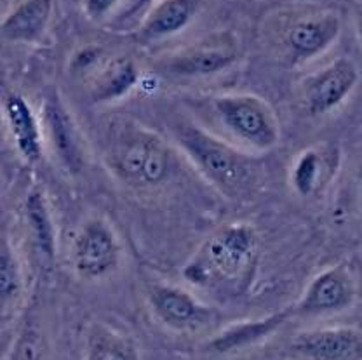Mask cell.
<instances>
[{
    "instance_id": "1",
    "label": "cell",
    "mask_w": 362,
    "mask_h": 360,
    "mask_svg": "<svg viewBox=\"0 0 362 360\" xmlns=\"http://www.w3.org/2000/svg\"><path fill=\"white\" fill-rule=\"evenodd\" d=\"M107 162L119 181L139 192L157 190L175 171V159L165 141L134 124H122L108 140Z\"/></svg>"
},
{
    "instance_id": "2",
    "label": "cell",
    "mask_w": 362,
    "mask_h": 360,
    "mask_svg": "<svg viewBox=\"0 0 362 360\" xmlns=\"http://www.w3.org/2000/svg\"><path fill=\"white\" fill-rule=\"evenodd\" d=\"M173 136L188 159L220 192L240 198L252 188L256 166L246 153L194 124H176Z\"/></svg>"
},
{
    "instance_id": "3",
    "label": "cell",
    "mask_w": 362,
    "mask_h": 360,
    "mask_svg": "<svg viewBox=\"0 0 362 360\" xmlns=\"http://www.w3.org/2000/svg\"><path fill=\"white\" fill-rule=\"evenodd\" d=\"M258 239L247 224H230L214 234L199 249L183 275L197 286H213L243 273L255 256Z\"/></svg>"
},
{
    "instance_id": "4",
    "label": "cell",
    "mask_w": 362,
    "mask_h": 360,
    "mask_svg": "<svg viewBox=\"0 0 362 360\" xmlns=\"http://www.w3.org/2000/svg\"><path fill=\"white\" fill-rule=\"evenodd\" d=\"M211 112L233 140L258 152L279 143V122L267 101L252 95H223L211 100Z\"/></svg>"
},
{
    "instance_id": "5",
    "label": "cell",
    "mask_w": 362,
    "mask_h": 360,
    "mask_svg": "<svg viewBox=\"0 0 362 360\" xmlns=\"http://www.w3.org/2000/svg\"><path fill=\"white\" fill-rule=\"evenodd\" d=\"M120 260L115 234L103 220H89L71 244V266L84 280L110 275Z\"/></svg>"
},
{
    "instance_id": "6",
    "label": "cell",
    "mask_w": 362,
    "mask_h": 360,
    "mask_svg": "<svg viewBox=\"0 0 362 360\" xmlns=\"http://www.w3.org/2000/svg\"><path fill=\"white\" fill-rule=\"evenodd\" d=\"M42 122L49 145L52 146V152L63 169L71 176L81 174L88 160L84 140L77 122L54 89L44 97Z\"/></svg>"
},
{
    "instance_id": "7",
    "label": "cell",
    "mask_w": 362,
    "mask_h": 360,
    "mask_svg": "<svg viewBox=\"0 0 362 360\" xmlns=\"http://www.w3.org/2000/svg\"><path fill=\"white\" fill-rule=\"evenodd\" d=\"M150 308L158 320L178 332H197L213 324L214 310L202 305L190 292L156 284L148 289Z\"/></svg>"
},
{
    "instance_id": "8",
    "label": "cell",
    "mask_w": 362,
    "mask_h": 360,
    "mask_svg": "<svg viewBox=\"0 0 362 360\" xmlns=\"http://www.w3.org/2000/svg\"><path fill=\"white\" fill-rule=\"evenodd\" d=\"M235 59L237 47L233 46L232 40L214 37L160 59L158 68L169 77L197 78L223 72L233 65Z\"/></svg>"
},
{
    "instance_id": "9",
    "label": "cell",
    "mask_w": 362,
    "mask_h": 360,
    "mask_svg": "<svg viewBox=\"0 0 362 360\" xmlns=\"http://www.w3.org/2000/svg\"><path fill=\"white\" fill-rule=\"evenodd\" d=\"M339 35V20L333 13H312L296 18L282 35V44L293 65L322 54Z\"/></svg>"
},
{
    "instance_id": "10",
    "label": "cell",
    "mask_w": 362,
    "mask_h": 360,
    "mask_svg": "<svg viewBox=\"0 0 362 360\" xmlns=\"http://www.w3.org/2000/svg\"><path fill=\"white\" fill-rule=\"evenodd\" d=\"M357 80H359V72L354 61L346 58L337 59L305 82L303 100L307 110L312 115L329 114L354 91Z\"/></svg>"
},
{
    "instance_id": "11",
    "label": "cell",
    "mask_w": 362,
    "mask_h": 360,
    "mask_svg": "<svg viewBox=\"0 0 362 360\" xmlns=\"http://www.w3.org/2000/svg\"><path fill=\"white\" fill-rule=\"evenodd\" d=\"M289 352L300 360H362V335L350 328H326L298 335Z\"/></svg>"
},
{
    "instance_id": "12",
    "label": "cell",
    "mask_w": 362,
    "mask_h": 360,
    "mask_svg": "<svg viewBox=\"0 0 362 360\" xmlns=\"http://www.w3.org/2000/svg\"><path fill=\"white\" fill-rule=\"evenodd\" d=\"M354 291L350 279L341 268H331L319 273L298 301L294 313L322 315L346 308L352 303Z\"/></svg>"
},
{
    "instance_id": "13",
    "label": "cell",
    "mask_w": 362,
    "mask_h": 360,
    "mask_svg": "<svg viewBox=\"0 0 362 360\" xmlns=\"http://www.w3.org/2000/svg\"><path fill=\"white\" fill-rule=\"evenodd\" d=\"M2 110L14 145L28 164H37L44 155L42 129L26 100L16 92L2 97Z\"/></svg>"
},
{
    "instance_id": "14",
    "label": "cell",
    "mask_w": 362,
    "mask_h": 360,
    "mask_svg": "<svg viewBox=\"0 0 362 360\" xmlns=\"http://www.w3.org/2000/svg\"><path fill=\"white\" fill-rule=\"evenodd\" d=\"M202 2L204 0H158L139 26L138 40L146 44L176 35L190 25Z\"/></svg>"
},
{
    "instance_id": "15",
    "label": "cell",
    "mask_w": 362,
    "mask_h": 360,
    "mask_svg": "<svg viewBox=\"0 0 362 360\" xmlns=\"http://www.w3.org/2000/svg\"><path fill=\"white\" fill-rule=\"evenodd\" d=\"M52 14V0H25L0 25V37L9 42H39Z\"/></svg>"
},
{
    "instance_id": "16",
    "label": "cell",
    "mask_w": 362,
    "mask_h": 360,
    "mask_svg": "<svg viewBox=\"0 0 362 360\" xmlns=\"http://www.w3.org/2000/svg\"><path fill=\"white\" fill-rule=\"evenodd\" d=\"M291 313L293 310H284V312H277L270 315V317L259 318V320L232 325V328L220 332L216 337H213L206 344V348L209 352H214V354H230V352L243 350V348L251 347V344L274 335L281 325L288 322Z\"/></svg>"
},
{
    "instance_id": "17",
    "label": "cell",
    "mask_w": 362,
    "mask_h": 360,
    "mask_svg": "<svg viewBox=\"0 0 362 360\" xmlns=\"http://www.w3.org/2000/svg\"><path fill=\"white\" fill-rule=\"evenodd\" d=\"M139 70L136 63L129 58H117L101 66V70L94 75L90 84V97L96 103H108V101L120 100L133 91L138 84Z\"/></svg>"
},
{
    "instance_id": "18",
    "label": "cell",
    "mask_w": 362,
    "mask_h": 360,
    "mask_svg": "<svg viewBox=\"0 0 362 360\" xmlns=\"http://www.w3.org/2000/svg\"><path fill=\"white\" fill-rule=\"evenodd\" d=\"M25 215L30 224L33 242L44 261H54L56 258V230L45 195L40 190H32L26 195Z\"/></svg>"
},
{
    "instance_id": "19",
    "label": "cell",
    "mask_w": 362,
    "mask_h": 360,
    "mask_svg": "<svg viewBox=\"0 0 362 360\" xmlns=\"http://www.w3.org/2000/svg\"><path fill=\"white\" fill-rule=\"evenodd\" d=\"M86 360H139V354L129 336L94 324L86 337Z\"/></svg>"
},
{
    "instance_id": "20",
    "label": "cell",
    "mask_w": 362,
    "mask_h": 360,
    "mask_svg": "<svg viewBox=\"0 0 362 360\" xmlns=\"http://www.w3.org/2000/svg\"><path fill=\"white\" fill-rule=\"evenodd\" d=\"M23 273L18 254L11 242L0 235V317H7L20 303Z\"/></svg>"
},
{
    "instance_id": "21",
    "label": "cell",
    "mask_w": 362,
    "mask_h": 360,
    "mask_svg": "<svg viewBox=\"0 0 362 360\" xmlns=\"http://www.w3.org/2000/svg\"><path fill=\"white\" fill-rule=\"evenodd\" d=\"M324 160L319 152L315 150H307L298 157L291 171V181L294 190L301 197H308L320 186V179L324 174Z\"/></svg>"
},
{
    "instance_id": "22",
    "label": "cell",
    "mask_w": 362,
    "mask_h": 360,
    "mask_svg": "<svg viewBox=\"0 0 362 360\" xmlns=\"http://www.w3.org/2000/svg\"><path fill=\"white\" fill-rule=\"evenodd\" d=\"M47 341L42 329L37 324H25L11 347L7 360H45Z\"/></svg>"
},
{
    "instance_id": "23",
    "label": "cell",
    "mask_w": 362,
    "mask_h": 360,
    "mask_svg": "<svg viewBox=\"0 0 362 360\" xmlns=\"http://www.w3.org/2000/svg\"><path fill=\"white\" fill-rule=\"evenodd\" d=\"M119 0H84V11L90 20H103Z\"/></svg>"
},
{
    "instance_id": "24",
    "label": "cell",
    "mask_w": 362,
    "mask_h": 360,
    "mask_svg": "<svg viewBox=\"0 0 362 360\" xmlns=\"http://www.w3.org/2000/svg\"><path fill=\"white\" fill-rule=\"evenodd\" d=\"M101 51L98 47H86L82 51H78L74 58V68L77 72H84V70L90 68V66L96 65V61L100 59Z\"/></svg>"
},
{
    "instance_id": "25",
    "label": "cell",
    "mask_w": 362,
    "mask_h": 360,
    "mask_svg": "<svg viewBox=\"0 0 362 360\" xmlns=\"http://www.w3.org/2000/svg\"><path fill=\"white\" fill-rule=\"evenodd\" d=\"M156 2H158V0H136L133 6H131V9L126 11L124 18H126V20H127V18H133L138 13H143V11H145V9L152 7Z\"/></svg>"
},
{
    "instance_id": "26",
    "label": "cell",
    "mask_w": 362,
    "mask_h": 360,
    "mask_svg": "<svg viewBox=\"0 0 362 360\" xmlns=\"http://www.w3.org/2000/svg\"><path fill=\"white\" fill-rule=\"evenodd\" d=\"M356 26H357V35H359L361 40V46H362V2L357 7V13H356Z\"/></svg>"
},
{
    "instance_id": "27",
    "label": "cell",
    "mask_w": 362,
    "mask_h": 360,
    "mask_svg": "<svg viewBox=\"0 0 362 360\" xmlns=\"http://www.w3.org/2000/svg\"><path fill=\"white\" fill-rule=\"evenodd\" d=\"M359 183H361V192H362V171H361V174H359Z\"/></svg>"
}]
</instances>
